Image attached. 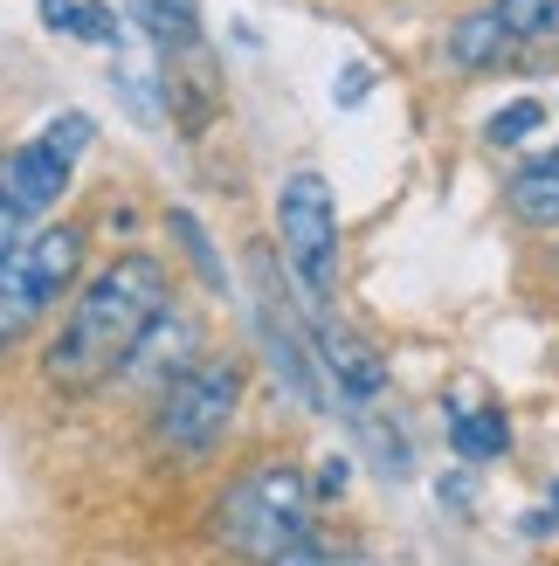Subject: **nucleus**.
I'll use <instances>...</instances> for the list:
<instances>
[{"instance_id": "nucleus-19", "label": "nucleus", "mask_w": 559, "mask_h": 566, "mask_svg": "<svg viewBox=\"0 0 559 566\" xmlns=\"http://www.w3.org/2000/svg\"><path fill=\"white\" fill-rule=\"evenodd\" d=\"M21 242H28V214L8 201V187H0V256H14Z\"/></svg>"}, {"instance_id": "nucleus-20", "label": "nucleus", "mask_w": 559, "mask_h": 566, "mask_svg": "<svg viewBox=\"0 0 559 566\" xmlns=\"http://www.w3.org/2000/svg\"><path fill=\"white\" fill-rule=\"evenodd\" d=\"M359 97H367V70H346L339 76V104H359Z\"/></svg>"}, {"instance_id": "nucleus-2", "label": "nucleus", "mask_w": 559, "mask_h": 566, "mask_svg": "<svg viewBox=\"0 0 559 566\" xmlns=\"http://www.w3.org/2000/svg\"><path fill=\"white\" fill-rule=\"evenodd\" d=\"M235 408H242V359L201 353L173 387H166V401L152 415V442L166 457H208V449L229 436Z\"/></svg>"}, {"instance_id": "nucleus-3", "label": "nucleus", "mask_w": 559, "mask_h": 566, "mask_svg": "<svg viewBox=\"0 0 559 566\" xmlns=\"http://www.w3.org/2000/svg\"><path fill=\"white\" fill-rule=\"evenodd\" d=\"M276 235H284V256H291L304 291H331V270H339V208H331L325 174H291L276 187Z\"/></svg>"}, {"instance_id": "nucleus-4", "label": "nucleus", "mask_w": 559, "mask_h": 566, "mask_svg": "<svg viewBox=\"0 0 559 566\" xmlns=\"http://www.w3.org/2000/svg\"><path fill=\"white\" fill-rule=\"evenodd\" d=\"M201 353H208L201 318H193L187 304L166 297V304L152 311V318L138 325V338L125 346V359L110 366V380L131 387V394H152V387H173V380H180V374H187V366L201 359Z\"/></svg>"}, {"instance_id": "nucleus-10", "label": "nucleus", "mask_w": 559, "mask_h": 566, "mask_svg": "<svg viewBox=\"0 0 559 566\" xmlns=\"http://www.w3.org/2000/svg\"><path fill=\"white\" fill-rule=\"evenodd\" d=\"M511 208H518V221H532V229H559V153H546V159H532V166H518Z\"/></svg>"}, {"instance_id": "nucleus-11", "label": "nucleus", "mask_w": 559, "mask_h": 566, "mask_svg": "<svg viewBox=\"0 0 559 566\" xmlns=\"http://www.w3.org/2000/svg\"><path fill=\"white\" fill-rule=\"evenodd\" d=\"M249 484H256V497L270 504L276 518L312 525V484H304V470H297V463H263V470H249Z\"/></svg>"}, {"instance_id": "nucleus-5", "label": "nucleus", "mask_w": 559, "mask_h": 566, "mask_svg": "<svg viewBox=\"0 0 559 566\" xmlns=\"http://www.w3.org/2000/svg\"><path fill=\"white\" fill-rule=\"evenodd\" d=\"M0 187H8V201H14L28 221H42V214L70 193V159L55 153L49 138H28L21 153L0 159Z\"/></svg>"}, {"instance_id": "nucleus-15", "label": "nucleus", "mask_w": 559, "mask_h": 566, "mask_svg": "<svg viewBox=\"0 0 559 566\" xmlns=\"http://www.w3.org/2000/svg\"><path fill=\"white\" fill-rule=\"evenodd\" d=\"M539 125H546V104L539 97H518L505 111H491L484 138H491V146H525V138H539Z\"/></svg>"}, {"instance_id": "nucleus-22", "label": "nucleus", "mask_w": 559, "mask_h": 566, "mask_svg": "<svg viewBox=\"0 0 559 566\" xmlns=\"http://www.w3.org/2000/svg\"><path fill=\"white\" fill-rule=\"evenodd\" d=\"M552 512H559V484H552Z\"/></svg>"}, {"instance_id": "nucleus-7", "label": "nucleus", "mask_w": 559, "mask_h": 566, "mask_svg": "<svg viewBox=\"0 0 559 566\" xmlns=\"http://www.w3.org/2000/svg\"><path fill=\"white\" fill-rule=\"evenodd\" d=\"M14 256L28 263V276H35L49 297H70L76 291V270H83V229H35Z\"/></svg>"}, {"instance_id": "nucleus-21", "label": "nucleus", "mask_w": 559, "mask_h": 566, "mask_svg": "<svg viewBox=\"0 0 559 566\" xmlns=\"http://www.w3.org/2000/svg\"><path fill=\"white\" fill-rule=\"evenodd\" d=\"M318 491H325V497H339V491H346V463H339V457L325 463V476H318Z\"/></svg>"}, {"instance_id": "nucleus-17", "label": "nucleus", "mask_w": 559, "mask_h": 566, "mask_svg": "<svg viewBox=\"0 0 559 566\" xmlns=\"http://www.w3.org/2000/svg\"><path fill=\"white\" fill-rule=\"evenodd\" d=\"M42 138H49V146L76 166L83 153H91V138H97V118H91V111H63V118H49V132H42Z\"/></svg>"}, {"instance_id": "nucleus-6", "label": "nucleus", "mask_w": 559, "mask_h": 566, "mask_svg": "<svg viewBox=\"0 0 559 566\" xmlns=\"http://www.w3.org/2000/svg\"><path fill=\"white\" fill-rule=\"evenodd\" d=\"M318 359H325V374L339 380L352 401H373V394L387 387V366L380 353L367 346V338H352L346 325H318Z\"/></svg>"}, {"instance_id": "nucleus-1", "label": "nucleus", "mask_w": 559, "mask_h": 566, "mask_svg": "<svg viewBox=\"0 0 559 566\" xmlns=\"http://www.w3.org/2000/svg\"><path fill=\"white\" fill-rule=\"evenodd\" d=\"M166 297H173V283H166V263L146 256V249H125V256L110 263V270H97V276L76 291L70 325H63V338H55L49 359H42L49 387L83 394V387L110 380V366L125 359V346L138 338V325H146Z\"/></svg>"}, {"instance_id": "nucleus-9", "label": "nucleus", "mask_w": 559, "mask_h": 566, "mask_svg": "<svg viewBox=\"0 0 559 566\" xmlns=\"http://www.w3.org/2000/svg\"><path fill=\"white\" fill-rule=\"evenodd\" d=\"M511 42H518V35L505 28V14H497V8L463 14V21L450 28V55H456L463 70H497V63L511 55Z\"/></svg>"}, {"instance_id": "nucleus-13", "label": "nucleus", "mask_w": 559, "mask_h": 566, "mask_svg": "<svg viewBox=\"0 0 559 566\" xmlns=\"http://www.w3.org/2000/svg\"><path fill=\"white\" fill-rule=\"evenodd\" d=\"M42 14L63 28V35L91 42V49H110V42H118V14H110L104 0H42Z\"/></svg>"}, {"instance_id": "nucleus-8", "label": "nucleus", "mask_w": 559, "mask_h": 566, "mask_svg": "<svg viewBox=\"0 0 559 566\" xmlns=\"http://www.w3.org/2000/svg\"><path fill=\"white\" fill-rule=\"evenodd\" d=\"M49 304H55V297L42 291L35 276H28V263H21V256H0V353L21 346V338L35 332V318H42Z\"/></svg>"}, {"instance_id": "nucleus-12", "label": "nucleus", "mask_w": 559, "mask_h": 566, "mask_svg": "<svg viewBox=\"0 0 559 566\" xmlns=\"http://www.w3.org/2000/svg\"><path fill=\"white\" fill-rule=\"evenodd\" d=\"M450 442H456L463 463H497L511 449V429H505V415H497V408H470V415L450 421Z\"/></svg>"}, {"instance_id": "nucleus-18", "label": "nucleus", "mask_w": 559, "mask_h": 566, "mask_svg": "<svg viewBox=\"0 0 559 566\" xmlns=\"http://www.w3.org/2000/svg\"><path fill=\"white\" fill-rule=\"evenodd\" d=\"M166 221H173V235L193 249V263H201V276L214 283V291H229V276H221V263H214V249H208V235H201V221H193L187 208H173V214H166Z\"/></svg>"}, {"instance_id": "nucleus-14", "label": "nucleus", "mask_w": 559, "mask_h": 566, "mask_svg": "<svg viewBox=\"0 0 559 566\" xmlns=\"http://www.w3.org/2000/svg\"><path fill=\"white\" fill-rule=\"evenodd\" d=\"M131 21L146 28L159 49L193 42V21H201V0H131Z\"/></svg>"}, {"instance_id": "nucleus-16", "label": "nucleus", "mask_w": 559, "mask_h": 566, "mask_svg": "<svg viewBox=\"0 0 559 566\" xmlns=\"http://www.w3.org/2000/svg\"><path fill=\"white\" fill-rule=\"evenodd\" d=\"M497 14H505V28H511L518 42L559 35V0H497Z\"/></svg>"}]
</instances>
